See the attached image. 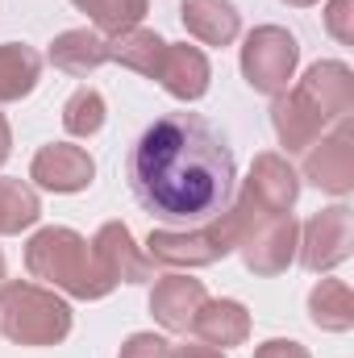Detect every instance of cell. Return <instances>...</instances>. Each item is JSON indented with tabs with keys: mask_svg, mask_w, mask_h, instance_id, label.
<instances>
[{
	"mask_svg": "<svg viewBox=\"0 0 354 358\" xmlns=\"http://www.w3.org/2000/svg\"><path fill=\"white\" fill-rule=\"evenodd\" d=\"M134 200L163 221H213L234 200V150L200 113H167L142 129L125 163Z\"/></svg>",
	"mask_w": 354,
	"mask_h": 358,
	"instance_id": "cell-1",
	"label": "cell"
},
{
	"mask_svg": "<svg viewBox=\"0 0 354 358\" xmlns=\"http://www.w3.org/2000/svg\"><path fill=\"white\" fill-rule=\"evenodd\" d=\"M259 213H267V208L242 187L238 200H229L204 229H192V234L150 229L146 255H150V263H159V267H213V263H221L225 255L238 250L242 234L250 229V221H255Z\"/></svg>",
	"mask_w": 354,
	"mask_h": 358,
	"instance_id": "cell-2",
	"label": "cell"
},
{
	"mask_svg": "<svg viewBox=\"0 0 354 358\" xmlns=\"http://www.w3.org/2000/svg\"><path fill=\"white\" fill-rule=\"evenodd\" d=\"M25 271L76 300H104L117 283L104 279L96 259H92V246L67 225H46L29 238L25 246Z\"/></svg>",
	"mask_w": 354,
	"mask_h": 358,
	"instance_id": "cell-3",
	"label": "cell"
},
{
	"mask_svg": "<svg viewBox=\"0 0 354 358\" xmlns=\"http://www.w3.org/2000/svg\"><path fill=\"white\" fill-rule=\"evenodd\" d=\"M0 334L17 346H59L71 334V304L42 283H0Z\"/></svg>",
	"mask_w": 354,
	"mask_h": 358,
	"instance_id": "cell-4",
	"label": "cell"
},
{
	"mask_svg": "<svg viewBox=\"0 0 354 358\" xmlns=\"http://www.w3.org/2000/svg\"><path fill=\"white\" fill-rule=\"evenodd\" d=\"M296 63H300V42L283 25H259L242 42V76L263 96L288 92V80L296 76Z\"/></svg>",
	"mask_w": 354,
	"mask_h": 358,
	"instance_id": "cell-5",
	"label": "cell"
},
{
	"mask_svg": "<svg viewBox=\"0 0 354 358\" xmlns=\"http://www.w3.org/2000/svg\"><path fill=\"white\" fill-rule=\"evenodd\" d=\"M296 246H300V225L292 221V213H259L242 234L238 255L255 275H279L292 267Z\"/></svg>",
	"mask_w": 354,
	"mask_h": 358,
	"instance_id": "cell-6",
	"label": "cell"
},
{
	"mask_svg": "<svg viewBox=\"0 0 354 358\" xmlns=\"http://www.w3.org/2000/svg\"><path fill=\"white\" fill-rule=\"evenodd\" d=\"M296 255L313 275L342 267L354 255V213L346 204H334V208H321L317 217H309V225L300 229Z\"/></svg>",
	"mask_w": 354,
	"mask_h": 358,
	"instance_id": "cell-7",
	"label": "cell"
},
{
	"mask_svg": "<svg viewBox=\"0 0 354 358\" xmlns=\"http://www.w3.org/2000/svg\"><path fill=\"white\" fill-rule=\"evenodd\" d=\"M296 92L317 108V117L325 125H342L354 113V71L338 59H321L304 71V80L296 84Z\"/></svg>",
	"mask_w": 354,
	"mask_h": 358,
	"instance_id": "cell-8",
	"label": "cell"
},
{
	"mask_svg": "<svg viewBox=\"0 0 354 358\" xmlns=\"http://www.w3.org/2000/svg\"><path fill=\"white\" fill-rule=\"evenodd\" d=\"M304 179L317 183L330 196H346L354 187V134L351 121H342L330 138H317L304 150Z\"/></svg>",
	"mask_w": 354,
	"mask_h": 358,
	"instance_id": "cell-9",
	"label": "cell"
},
{
	"mask_svg": "<svg viewBox=\"0 0 354 358\" xmlns=\"http://www.w3.org/2000/svg\"><path fill=\"white\" fill-rule=\"evenodd\" d=\"M88 246H92V259H96L100 275L113 279V283H146V279H155L150 255H142L134 246V234L121 221H104Z\"/></svg>",
	"mask_w": 354,
	"mask_h": 358,
	"instance_id": "cell-10",
	"label": "cell"
},
{
	"mask_svg": "<svg viewBox=\"0 0 354 358\" xmlns=\"http://www.w3.org/2000/svg\"><path fill=\"white\" fill-rule=\"evenodd\" d=\"M29 179L46 192H59V196H71V192H84L92 179H96V163L84 146H71V142H50L34 155L29 163Z\"/></svg>",
	"mask_w": 354,
	"mask_h": 358,
	"instance_id": "cell-11",
	"label": "cell"
},
{
	"mask_svg": "<svg viewBox=\"0 0 354 358\" xmlns=\"http://www.w3.org/2000/svg\"><path fill=\"white\" fill-rule=\"evenodd\" d=\"M204 300H208V292H204L200 279H192V275H163L155 283V292H150V313H155V321L163 329L187 334Z\"/></svg>",
	"mask_w": 354,
	"mask_h": 358,
	"instance_id": "cell-12",
	"label": "cell"
},
{
	"mask_svg": "<svg viewBox=\"0 0 354 358\" xmlns=\"http://www.w3.org/2000/svg\"><path fill=\"white\" fill-rule=\"evenodd\" d=\"M259 204H263L267 213H292V204H296V196H300V176H296V167L283 159V155H255V163H250V176L242 183Z\"/></svg>",
	"mask_w": 354,
	"mask_h": 358,
	"instance_id": "cell-13",
	"label": "cell"
},
{
	"mask_svg": "<svg viewBox=\"0 0 354 358\" xmlns=\"http://www.w3.org/2000/svg\"><path fill=\"white\" fill-rule=\"evenodd\" d=\"M208 80H213V67H208V59H204L200 46H187V42H176L171 46L167 42L163 67H159V84L171 92L176 100H183V104L200 100L208 92Z\"/></svg>",
	"mask_w": 354,
	"mask_h": 358,
	"instance_id": "cell-14",
	"label": "cell"
},
{
	"mask_svg": "<svg viewBox=\"0 0 354 358\" xmlns=\"http://www.w3.org/2000/svg\"><path fill=\"white\" fill-rule=\"evenodd\" d=\"M271 125H275V138H279V146H283L288 155L309 150V146L321 138V129H325V121L317 117V108H313L296 88L275 96V104H271Z\"/></svg>",
	"mask_w": 354,
	"mask_h": 358,
	"instance_id": "cell-15",
	"label": "cell"
},
{
	"mask_svg": "<svg viewBox=\"0 0 354 358\" xmlns=\"http://www.w3.org/2000/svg\"><path fill=\"white\" fill-rule=\"evenodd\" d=\"M179 21L204 46H229L242 34V13L229 0H183L179 4Z\"/></svg>",
	"mask_w": 354,
	"mask_h": 358,
	"instance_id": "cell-16",
	"label": "cell"
},
{
	"mask_svg": "<svg viewBox=\"0 0 354 358\" xmlns=\"http://www.w3.org/2000/svg\"><path fill=\"white\" fill-rule=\"evenodd\" d=\"M46 59H50L59 71L84 80V76L96 71V67L108 63V38L96 34V29H67V34H59V38L50 42Z\"/></svg>",
	"mask_w": 354,
	"mask_h": 358,
	"instance_id": "cell-17",
	"label": "cell"
},
{
	"mask_svg": "<svg viewBox=\"0 0 354 358\" xmlns=\"http://www.w3.org/2000/svg\"><path fill=\"white\" fill-rule=\"evenodd\" d=\"M196 338L225 350V346H242L250 338V313L238 304V300H204L196 321H192Z\"/></svg>",
	"mask_w": 354,
	"mask_h": 358,
	"instance_id": "cell-18",
	"label": "cell"
},
{
	"mask_svg": "<svg viewBox=\"0 0 354 358\" xmlns=\"http://www.w3.org/2000/svg\"><path fill=\"white\" fill-rule=\"evenodd\" d=\"M163 50H167V42L155 29H142V25L108 38V63H121V67H129V71H138L146 80H159Z\"/></svg>",
	"mask_w": 354,
	"mask_h": 358,
	"instance_id": "cell-19",
	"label": "cell"
},
{
	"mask_svg": "<svg viewBox=\"0 0 354 358\" xmlns=\"http://www.w3.org/2000/svg\"><path fill=\"white\" fill-rule=\"evenodd\" d=\"M42 80V55L25 42H0V104H17Z\"/></svg>",
	"mask_w": 354,
	"mask_h": 358,
	"instance_id": "cell-20",
	"label": "cell"
},
{
	"mask_svg": "<svg viewBox=\"0 0 354 358\" xmlns=\"http://www.w3.org/2000/svg\"><path fill=\"white\" fill-rule=\"evenodd\" d=\"M309 321L325 334H346L354 325V296L342 279H321L309 292Z\"/></svg>",
	"mask_w": 354,
	"mask_h": 358,
	"instance_id": "cell-21",
	"label": "cell"
},
{
	"mask_svg": "<svg viewBox=\"0 0 354 358\" xmlns=\"http://www.w3.org/2000/svg\"><path fill=\"white\" fill-rule=\"evenodd\" d=\"M38 217H42L38 192L21 179H0V238L29 229Z\"/></svg>",
	"mask_w": 354,
	"mask_h": 358,
	"instance_id": "cell-22",
	"label": "cell"
},
{
	"mask_svg": "<svg viewBox=\"0 0 354 358\" xmlns=\"http://www.w3.org/2000/svg\"><path fill=\"white\" fill-rule=\"evenodd\" d=\"M80 13H88L92 25H96V34H125V29H134V25H142V17H146V8H150V0H71Z\"/></svg>",
	"mask_w": 354,
	"mask_h": 358,
	"instance_id": "cell-23",
	"label": "cell"
},
{
	"mask_svg": "<svg viewBox=\"0 0 354 358\" xmlns=\"http://www.w3.org/2000/svg\"><path fill=\"white\" fill-rule=\"evenodd\" d=\"M63 129L71 138H92L104 129V96L96 88L71 92V100L63 104Z\"/></svg>",
	"mask_w": 354,
	"mask_h": 358,
	"instance_id": "cell-24",
	"label": "cell"
},
{
	"mask_svg": "<svg viewBox=\"0 0 354 358\" xmlns=\"http://www.w3.org/2000/svg\"><path fill=\"white\" fill-rule=\"evenodd\" d=\"M325 29L342 46H354V0H330L325 4Z\"/></svg>",
	"mask_w": 354,
	"mask_h": 358,
	"instance_id": "cell-25",
	"label": "cell"
},
{
	"mask_svg": "<svg viewBox=\"0 0 354 358\" xmlns=\"http://www.w3.org/2000/svg\"><path fill=\"white\" fill-rule=\"evenodd\" d=\"M167 350L171 342H163L159 334H129L117 358H167Z\"/></svg>",
	"mask_w": 354,
	"mask_h": 358,
	"instance_id": "cell-26",
	"label": "cell"
},
{
	"mask_svg": "<svg viewBox=\"0 0 354 358\" xmlns=\"http://www.w3.org/2000/svg\"><path fill=\"white\" fill-rule=\"evenodd\" d=\"M255 358H313V355L300 342H292V338H271V342H263L255 350Z\"/></svg>",
	"mask_w": 354,
	"mask_h": 358,
	"instance_id": "cell-27",
	"label": "cell"
},
{
	"mask_svg": "<svg viewBox=\"0 0 354 358\" xmlns=\"http://www.w3.org/2000/svg\"><path fill=\"white\" fill-rule=\"evenodd\" d=\"M167 358H225V350H217L208 342H179L167 350Z\"/></svg>",
	"mask_w": 354,
	"mask_h": 358,
	"instance_id": "cell-28",
	"label": "cell"
},
{
	"mask_svg": "<svg viewBox=\"0 0 354 358\" xmlns=\"http://www.w3.org/2000/svg\"><path fill=\"white\" fill-rule=\"evenodd\" d=\"M8 155H13V129H8V121H4V113H0V167L8 163Z\"/></svg>",
	"mask_w": 354,
	"mask_h": 358,
	"instance_id": "cell-29",
	"label": "cell"
},
{
	"mask_svg": "<svg viewBox=\"0 0 354 358\" xmlns=\"http://www.w3.org/2000/svg\"><path fill=\"white\" fill-rule=\"evenodd\" d=\"M283 4H292V8H309V4H317V0H283Z\"/></svg>",
	"mask_w": 354,
	"mask_h": 358,
	"instance_id": "cell-30",
	"label": "cell"
},
{
	"mask_svg": "<svg viewBox=\"0 0 354 358\" xmlns=\"http://www.w3.org/2000/svg\"><path fill=\"white\" fill-rule=\"evenodd\" d=\"M0 283H4V255H0Z\"/></svg>",
	"mask_w": 354,
	"mask_h": 358,
	"instance_id": "cell-31",
	"label": "cell"
}]
</instances>
